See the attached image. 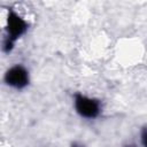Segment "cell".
Returning a JSON list of instances; mask_svg holds the SVG:
<instances>
[{
	"instance_id": "6da1fadb",
	"label": "cell",
	"mask_w": 147,
	"mask_h": 147,
	"mask_svg": "<svg viewBox=\"0 0 147 147\" xmlns=\"http://www.w3.org/2000/svg\"><path fill=\"white\" fill-rule=\"evenodd\" d=\"M29 29V21L17 10L8 8L5 18V37L2 40V52L5 54L11 53L16 46V42L28 33Z\"/></svg>"
},
{
	"instance_id": "8992f818",
	"label": "cell",
	"mask_w": 147,
	"mask_h": 147,
	"mask_svg": "<svg viewBox=\"0 0 147 147\" xmlns=\"http://www.w3.org/2000/svg\"><path fill=\"white\" fill-rule=\"evenodd\" d=\"M123 147H138L136 144H126L125 146H123Z\"/></svg>"
},
{
	"instance_id": "3957f363",
	"label": "cell",
	"mask_w": 147,
	"mask_h": 147,
	"mask_svg": "<svg viewBox=\"0 0 147 147\" xmlns=\"http://www.w3.org/2000/svg\"><path fill=\"white\" fill-rule=\"evenodd\" d=\"M3 83L11 90L23 91L31 83V75L29 69L22 63H15L7 68L3 74Z\"/></svg>"
},
{
	"instance_id": "277c9868",
	"label": "cell",
	"mask_w": 147,
	"mask_h": 147,
	"mask_svg": "<svg viewBox=\"0 0 147 147\" xmlns=\"http://www.w3.org/2000/svg\"><path fill=\"white\" fill-rule=\"evenodd\" d=\"M140 144L142 147H147V127H142L140 132Z\"/></svg>"
},
{
	"instance_id": "7a4b0ae2",
	"label": "cell",
	"mask_w": 147,
	"mask_h": 147,
	"mask_svg": "<svg viewBox=\"0 0 147 147\" xmlns=\"http://www.w3.org/2000/svg\"><path fill=\"white\" fill-rule=\"evenodd\" d=\"M72 107L75 113L84 119H96L100 117L103 110L102 101L95 96L84 94L82 92H76L72 95Z\"/></svg>"
},
{
	"instance_id": "5b68a950",
	"label": "cell",
	"mask_w": 147,
	"mask_h": 147,
	"mask_svg": "<svg viewBox=\"0 0 147 147\" xmlns=\"http://www.w3.org/2000/svg\"><path fill=\"white\" fill-rule=\"evenodd\" d=\"M70 147H85L82 142H79V141H74L71 145H70Z\"/></svg>"
}]
</instances>
